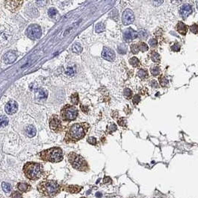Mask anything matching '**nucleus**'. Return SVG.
I'll list each match as a JSON object with an SVG mask.
<instances>
[{"label":"nucleus","instance_id":"ddd939ff","mask_svg":"<svg viewBox=\"0 0 198 198\" xmlns=\"http://www.w3.org/2000/svg\"><path fill=\"white\" fill-rule=\"evenodd\" d=\"M18 111V103L14 100H10L5 105V111L8 114H13Z\"/></svg>","mask_w":198,"mask_h":198},{"label":"nucleus","instance_id":"49530a36","mask_svg":"<svg viewBox=\"0 0 198 198\" xmlns=\"http://www.w3.org/2000/svg\"><path fill=\"white\" fill-rule=\"evenodd\" d=\"M96 196H97V197L100 198L102 197V194L100 193V192H97V193H96Z\"/></svg>","mask_w":198,"mask_h":198},{"label":"nucleus","instance_id":"a878e982","mask_svg":"<svg viewBox=\"0 0 198 198\" xmlns=\"http://www.w3.org/2000/svg\"><path fill=\"white\" fill-rule=\"evenodd\" d=\"M129 63H130V64L133 67H134V68H136V67H139L140 65V60H139L137 57H135V56H134V57H132V58L130 59V60H129Z\"/></svg>","mask_w":198,"mask_h":198},{"label":"nucleus","instance_id":"f704fd0d","mask_svg":"<svg viewBox=\"0 0 198 198\" xmlns=\"http://www.w3.org/2000/svg\"><path fill=\"white\" fill-rule=\"evenodd\" d=\"M189 30H190L191 32H192L193 34H198V25L197 24H193L189 27Z\"/></svg>","mask_w":198,"mask_h":198},{"label":"nucleus","instance_id":"cd10ccee","mask_svg":"<svg viewBox=\"0 0 198 198\" xmlns=\"http://www.w3.org/2000/svg\"><path fill=\"white\" fill-rule=\"evenodd\" d=\"M159 84H160V86L162 87H166V86L169 85V80L166 77H165L164 76H161L159 77Z\"/></svg>","mask_w":198,"mask_h":198},{"label":"nucleus","instance_id":"39448f33","mask_svg":"<svg viewBox=\"0 0 198 198\" xmlns=\"http://www.w3.org/2000/svg\"><path fill=\"white\" fill-rule=\"evenodd\" d=\"M68 159L73 168L78 171L86 172L89 170L88 164L81 155L77 154L75 152H71L68 154Z\"/></svg>","mask_w":198,"mask_h":198},{"label":"nucleus","instance_id":"bb28decb","mask_svg":"<svg viewBox=\"0 0 198 198\" xmlns=\"http://www.w3.org/2000/svg\"><path fill=\"white\" fill-rule=\"evenodd\" d=\"M105 25L102 22H99L95 26V31L97 33H101L105 31Z\"/></svg>","mask_w":198,"mask_h":198},{"label":"nucleus","instance_id":"5701e85b","mask_svg":"<svg viewBox=\"0 0 198 198\" xmlns=\"http://www.w3.org/2000/svg\"><path fill=\"white\" fill-rule=\"evenodd\" d=\"M71 50L74 53H80L82 51V48L79 43H75L73 45Z\"/></svg>","mask_w":198,"mask_h":198},{"label":"nucleus","instance_id":"0eeeda50","mask_svg":"<svg viewBox=\"0 0 198 198\" xmlns=\"http://www.w3.org/2000/svg\"><path fill=\"white\" fill-rule=\"evenodd\" d=\"M26 35L32 40L39 39L42 36V29L40 26L37 24H33L27 27L26 30Z\"/></svg>","mask_w":198,"mask_h":198},{"label":"nucleus","instance_id":"c03bdc74","mask_svg":"<svg viewBox=\"0 0 198 198\" xmlns=\"http://www.w3.org/2000/svg\"><path fill=\"white\" fill-rule=\"evenodd\" d=\"M112 180H111V177H105L104 179H103V183L105 184H108V183H111Z\"/></svg>","mask_w":198,"mask_h":198},{"label":"nucleus","instance_id":"6e6552de","mask_svg":"<svg viewBox=\"0 0 198 198\" xmlns=\"http://www.w3.org/2000/svg\"><path fill=\"white\" fill-rule=\"evenodd\" d=\"M49 127L52 131L55 133H60L63 130L62 121L58 115L53 114L49 119Z\"/></svg>","mask_w":198,"mask_h":198},{"label":"nucleus","instance_id":"423d86ee","mask_svg":"<svg viewBox=\"0 0 198 198\" xmlns=\"http://www.w3.org/2000/svg\"><path fill=\"white\" fill-rule=\"evenodd\" d=\"M78 110L77 107L74 105H64L61 110V118L62 120L66 122H71L74 121L77 118Z\"/></svg>","mask_w":198,"mask_h":198},{"label":"nucleus","instance_id":"4c0bfd02","mask_svg":"<svg viewBox=\"0 0 198 198\" xmlns=\"http://www.w3.org/2000/svg\"><path fill=\"white\" fill-rule=\"evenodd\" d=\"M11 198H22V194L20 192L14 191V192H12Z\"/></svg>","mask_w":198,"mask_h":198},{"label":"nucleus","instance_id":"2eb2a0df","mask_svg":"<svg viewBox=\"0 0 198 198\" xmlns=\"http://www.w3.org/2000/svg\"><path fill=\"white\" fill-rule=\"evenodd\" d=\"M82 186H79V185H65L63 189L65 190L66 192H69L71 194H76L79 193L81 190H82Z\"/></svg>","mask_w":198,"mask_h":198},{"label":"nucleus","instance_id":"a19ab883","mask_svg":"<svg viewBox=\"0 0 198 198\" xmlns=\"http://www.w3.org/2000/svg\"><path fill=\"white\" fill-rule=\"evenodd\" d=\"M117 129V127L115 124H111V126L108 127V134H112L113 132L116 131Z\"/></svg>","mask_w":198,"mask_h":198},{"label":"nucleus","instance_id":"412c9836","mask_svg":"<svg viewBox=\"0 0 198 198\" xmlns=\"http://www.w3.org/2000/svg\"><path fill=\"white\" fill-rule=\"evenodd\" d=\"M137 76L141 79H145L148 77V73L145 69H140L137 72Z\"/></svg>","mask_w":198,"mask_h":198},{"label":"nucleus","instance_id":"20e7f679","mask_svg":"<svg viewBox=\"0 0 198 198\" xmlns=\"http://www.w3.org/2000/svg\"><path fill=\"white\" fill-rule=\"evenodd\" d=\"M39 158L44 161L51 163H59L63 159L62 151L59 147H53L44 150L39 154Z\"/></svg>","mask_w":198,"mask_h":198},{"label":"nucleus","instance_id":"f03ea898","mask_svg":"<svg viewBox=\"0 0 198 198\" xmlns=\"http://www.w3.org/2000/svg\"><path fill=\"white\" fill-rule=\"evenodd\" d=\"M37 189L39 194L45 197H53L60 193L61 190L58 183L52 180L40 182L37 185Z\"/></svg>","mask_w":198,"mask_h":198},{"label":"nucleus","instance_id":"79ce46f5","mask_svg":"<svg viewBox=\"0 0 198 198\" xmlns=\"http://www.w3.org/2000/svg\"><path fill=\"white\" fill-rule=\"evenodd\" d=\"M148 45L152 48H156L157 46V41L155 39H151L148 41Z\"/></svg>","mask_w":198,"mask_h":198},{"label":"nucleus","instance_id":"1a4fd4ad","mask_svg":"<svg viewBox=\"0 0 198 198\" xmlns=\"http://www.w3.org/2000/svg\"><path fill=\"white\" fill-rule=\"evenodd\" d=\"M122 20L124 25L131 24L134 21V15L133 11L131 9H126L122 13Z\"/></svg>","mask_w":198,"mask_h":198},{"label":"nucleus","instance_id":"a18cd8bd","mask_svg":"<svg viewBox=\"0 0 198 198\" xmlns=\"http://www.w3.org/2000/svg\"><path fill=\"white\" fill-rule=\"evenodd\" d=\"M151 86H152V88H157L159 87V85H158L157 82L156 80H152L151 82Z\"/></svg>","mask_w":198,"mask_h":198},{"label":"nucleus","instance_id":"c85d7f7f","mask_svg":"<svg viewBox=\"0 0 198 198\" xmlns=\"http://www.w3.org/2000/svg\"><path fill=\"white\" fill-rule=\"evenodd\" d=\"M2 189H3V191L5 193H8V192H10L11 191V185L10 183H8L6 182L2 183Z\"/></svg>","mask_w":198,"mask_h":198},{"label":"nucleus","instance_id":"473e14b6","mask_svg":"<svg viewBox=\"0 0 198 198\" xmlns=\"http://www.w3.org/2000/svg\"><path fill=\"white\" fill-rule=\"evenodd\" d=\"M123 93H124V96L127 99H131L133 97V92L131 90L130 88H126L123 91Z\"/></svg>","mask_w":198,"mask_h":198},{"label":"nucleus","instance_id":"f3484780","mask_svg":"<svg viewBox=\"0 0 198 198\" xmlns=\"http://www.w3.org/2000/svg\"><path fill=\"white\" fill-rule=\"evenodd\" d=\"M177 30L179 33L180 34H182L183 36H185L187 31H188V27L187 25H185V24H184L183 22H178L177 25Z\"/></svg>","mask_w":198,"mask_h":198},{"label":"nucleus","instance_id":"a211bd4d","mask_svg":"<svg viewBox=\"0 0 198 198\" xmlns=\"http://www.w3.org/2000/svg\"><path fill=\"white\" fill-rule=\"evenodd\" d=\"M35 97L37 99L39 100H43V99H46L48 97V92L44 88H39L35 92Z\"/></svg>","mask_w":198,"mask_h":198},{"label":"nucleus","instance_id":"e433bc0d","mask_svg":"<svg viewBox=\"0 0 198 198\" xmlns=\"http://www.w3.org/2000/svg\"><path fill=\"white\" fill-rule=\"evenodd\" d=\"M48 15H49V16H50V17L53 18V17H55V16H56V15H57V11H56L55 8H50V9H49L48 12Z\"/></svg>","mask_w":198,"mask_h":198},{"label":"nucleus","instance_id":"de8ad7c7","mask_svg":"<svg viewBox=\"0 0 198 198\" xmlns=\"http://www.w3.org/2000/svg\"><path fill=\"white\" fill-rule=\"evenodd\" d=\"M196 5H197V10H198V1L196 2Z\"/></svg>","mask_w":198,"mask_h":198},{"label":"nucleus","instance_id":"72a5a7b5","mask_svg":"<svg viewBox=\"0 0 198 198\" xmlns=\"http://www.w3.org/2000/svg\"><path fill=\"white\" fill-rule=\"evenodd\" d=\"M117 123L119 124V126H122V127H126L127 126V119L125 117H121L117 120Z\"/></svg>","mask_w":198,"mask_h":198},{"label":"nucleus","instance_id":"aec40b11","mask_svg":"<svg viewBox=\"0 0 198 198\" xmlns=\"http://www.w3.org/2000/svg\"><path fill=\"white\" fill-rule=\"evenodd\" d=\"M26 134L27 137H34L37 134V130L36 128L34 126H29L26 128Z\"/></svg>","mask_w":198,"mask_h":198},{"label":"nucleus","instance_id":"393cba45","mask_svg":"<svg viewBox=\"0 0 198 198\" xmlns=\"http://www.w3.org/2000/svg\"><path fill=\"white\" fill-rule=\"evenodd\" d=\"M71 103L74 105H77L79 104V95H78V93H75L74 94H72L71 97Z\"/></svg>","mask_w":198,"mask_h":198},{"label":"nucleus","instance_id":"2f4dec72","mask_svg":"<svg viewBox=\"0 0 198 198\" xmlns=\"http://www.w3.org/2000/svg\"><path fill=\"white\" fill-rule=\"evenodd\" d=\"M138 37L141 39H145L148 37V32L145 30H140L138 32Z\"/></svg>","mask_w":198,"mask_h":198},{"label":"nucleus","instance_id":"4be33fe9","mask_svg":"<svg viewBox=\"0 0 198 198\" xmlns=\"http://www.w3.org/2000/svg\"><path fill=\"white\" fill-rule=\"evenodd\" d=\"M150 71H151V74H152L153 76L154 77L158 76L159 74V73H160V68H159V65H153L151 67Z\"/></svg>","mask_w":198,"mask_h":198},{"label":"nucleus","instance_id":"f257e3e1","mask_svg":"<svg viewBox=\"0 0 198 198\" xmlns=\"http://www.w3.org/2000/svg\"><path fill=\"white\" fill-rule=\"evenodd\" d=\"M90 128V125L88 122L74 123L69 128L65 136L64 141L66 143H77L86 137Z\"/></svg>","mask_w":198,"mask_h":198},{"label":"nucleus","instance_id":"7c9ffc66","mask_svg":"<svg viewBox=\"0 0 198 198\" xmlns=\"http://www.w3.org/2000/svg\"><path fill=\"white\" fill-rule=\"evenodd\" d=\"M131 51L133 54H137L140 51V48H139L138 44H132L131 45Z\"/></svg>","mask_w":198,"mask_h":198},{"label":"nucleus","instance_id":"b1692460","mask_svg":"<svg viewBox=\"0 0 198 198\" xmlns=\"http://www.w3.org/2000/svg\"><path fill=\"white\" fill-rule=\"evenodd\" d=\"M151 58H152V61L154 62H160V56L159 53L156 51H152L151 53Z\"/></svg>","mask_w":198,"mask_h":198},{"label":"nucleus","instance_id":"37998d69","mask_svg":"<svg viewBox=\"0 0 198 198\" xmlns=\"http://www.w3.org/2000/svg\"><path fill=\"white\" fill-rule=\"evenodd\" d=\"M87 141H88V143L91 144V145H97V140H96L95 137H88V140H87Z\"/></svg>","mask_w":198,"mask_h":198},{"label":"nucleus","instance_id":"4468645a","mask_svg":"<svg viewBox=\"0 0 198 198\" xmlns=\"http://www.w3.org/2000/svg\"><path fill=\"white\" fill-rule=\"evenodd\" d=\"M138 37V33L132 28H128L124 32V39L126 42H131Z\"/></svg>","mask_w":198,"mask_h":198},{"label":"nucleus","instance_id":"6ab92c4d","mask_svg":"<svg viewBox=\"0 0 198 198\" xmlns=\"http://www.w3.org/2000/svg\"><path fill=\"white\" fill-rule=\"evenodd\" d=\"M18 190L22 192H27L31 189V185L27 183H19L16 185Z\"/></svg>","mask_w":198,"mask_h":198},{"label":"nucleus","instance_id":"f8f14e48","mask_svg":"<svg viewBox=\"0 0 198 198\" xmlns=\"http://www.w3.org/2000/svg\"><path fill=\"white\" fill-rule=\"evenodd\" d=\"M102 56L108 61L112 62L115 60V53L112 49L108 47H104L102 51Z\"/></svg>","mask_w":198,"mask_h":198},{"label":"nucleus","instance_id":"8fccbe9b","mask_svg":"<svg viewBox=\"0 0 198 198\" xmlns=\"http://www.w3.org/2000/svg\"><path fill=\"white\" fill-rule=\"evenodd\" d=\"M81 198H86V197H81Z\"/></svg>","mask_w":198,"mask_h":198},{"label":"nucleus","instance_id":"c9c22d12","mask_svg":"<svg viewBox=\"0 0 198 198\" xmlns=\"http://www.w3.org/2000/svg\"><path fill=\"white\" fill-rule=\"evenodd\" d=\"M8 118L6 116H2L1 117V126L2 127H5L8 125Z\"/></svg>","mask_w":198,"mask_h":198},{"label":"nucleus","instance_id":"9b49d317","mask_svg":"<svg viewBox=\"0 0 198 198\" xmlns=\"http://www.w3.org/2000/svg\"><path fill=\"white\" fill-rule=\"evenodd\" d=\"M22 1H6L5 2V8H7L11 12H15L21 8Z\"/></svg>","mask_w":198,"mask_h":198},{"label":"nucleus","instance_id":"dca6fc26","mask_svg":"<svg viewBox=\"0 0 198 198\" xmlns=\"http://www.w3.org/2000/svg\"><path fill=\"white\" fill-rule=\"evenodd\" d=\"M16 57H17V56H16V53H13V52H12V51H9V52H7V53L4 55L3 60L5 63L11 64V63L13 62L16 60Z\"/></svg>","mask_w":198,"mask_h":198},{"label":"nucleus","instance_id":"7ed1b4c3","mask_svg":"<svg viewBox=\"0 0 198 198\" xmlns=\"http://www.w3.org/2000/svg\"><path fill=\"white\" fill-rule=\"evenodd\" d=\"M23 172L27 179L31 180H37L43 174V168L40 163L27 162L23 166Z\"/></svg>","mask_w":198,"mask_h":198},{"label":"nucleus","instance_id":"09e8293b","mask_svg":"<svg viewBox=\"0 0 198 198\" xmlns=\"http://www.w3.org/2000/svg\"><path fill=\"white\" fill-rule=\"evenodd\" d=\"M90 193H91V191H88V192H87L88 194H90Z\"/></svg>","mask_w":198,"mask_h":198},{"label":"nucleus","instance_id":"ea45409f","mask_svg":"<svg viewBox=\"0 0 198 198\" xmlns=\"http://www.w3.org/2000/svg\"><path fill=\"white\" fill-rule=\"evenodd\" d=\"M132 101H133V103H134V105H137L140 101H141V98H140V96L139 94H136L133 97V99H132Z\"/></svg>","mask_w":198,"mask_h":198},{"label":"nucleus","instance_id":"9d476101","mask_svg":"<svg viewBox=\"0 0 198 198\" xmlns=\"http://www.w3.org/2000/svg\"><path fill=\"white\" fill-rule=\"evenodd\" d=\"M180 14L181 17L185 20L187 19L188 16H190L192 13H193V8H192V5H189V4H183L182 6L180 8Z\"/></svg>","mask_w":198,"mask_h":198},{"label":"nucleus","instance_id":"58836bf2","mask_svg":"<svg viewBox=\"0 0 198 198\" xmlns=\"http://www.w3.org/2000/svg\"><path fill=\"white\" fill-rule=\"evenodd\" d=\"M171 51L174 52H179L180 51V45L176 42V43H174V45L171 47Z\"/></svg>","mask_w":198,"mask_h":198},{"label":"nucleus","instance_id":"c756f323","mask_svg":"<svg viewBox=\"0 0 198 198\" xmlns=\"http://www.w3.org/2000/svg\"><path fill=\"white\" fill-rule=\"evenodd\" d=\"M137 44H138L139 48H140V51L145 52L148 50V46L144 42H140Z\"/></svg>","mask_w":198,"mask_h":198}]
</instances>
